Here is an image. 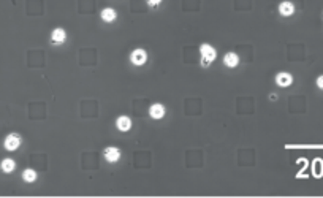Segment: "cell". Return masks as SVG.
Returning a JSON list of instances; mask_svg holds the SVG:
<instances>
[{"instance_id":"7c38bea8","label":"cell","mask_w":323,"mask_h":198,"mask_svg":"<svg viewBox=\"0 0 323 198\" xmlns=\"http://www.w3.org/2000/svg\"><path fill=\"white\" fill-rule=\"evenodd\" d=\"M51 38H52V42H54V43H64V42H65V38H66V34H65V30H64V29H54Z\"/></svg>"},{"instance_id":"277c9868","label":"cell","mask_w":323,"mask_h":198,"mask_svg":"<svg viewBox=\"0 0 323 198\" xmlns=\"http://www.w3.org/2000/svg\"><path fill=\"white\" fill-rule=\"evenodd\" d=\"M149 114L154 118V119H162L165 116V106L160 105V103H156V105H152L150 110H149Z\"/></svg>"},{"instance_id":"30bf717a","label":"cell","mask_w":323,"mask_h":198,"mask_svg":"<svg viewBox=\"0 0 323 198\" xmlns=\"http://www.w3.org/2000/svg\"><path fill=\"white\" fill-rule=\"evenodd\" d=\"M116 12L112 10V8H104V10L102 12V20L104 22H112L114 20H116Z\"/></svg>"},{"instance_id":"6da1fadb","label":"cell","mask_w":323,"mask_h":198,"mask_svg":"<svg viewBox=\"0 0 323 198\" xmlns=\"http://www.w3.org/2000/svg\"><path fill=\"white\" fill-rule=\"evenodd\" d=\"M200 52H202V58H203V65H208L209 62H212L216 59V50L209 44H203L200 48Z\"/></svg>"},{"instance_id":"5b68a950","label":"cell","mask_w":323,"mask_h":198,"mask_svg":"<svg viewBox=\"0 0 323 198\" xmlns=\"http://www.w3.org/2000/svg\"><path fill=\"white\" fill-rule=\"evenodd\" d=\"M19 143H21V140H19L18 135H8V136L5 138V148H6L8 150L18 149V148H19Z\"/></svg>"},{"instance_id":"5bb4252c","label":"cell","mask_w":323,"mask_h":198,"mask_svg":"<svg viewBox=\"0 0 323 198\" xmlns=\"http://www.w3.org/2000/svg\"><path fill=\"white\" fill-rule=\"evenodd\" d=\"M22 178H24V181H27V182H34L35 179H36V173H35V170L27 168L26 172L22 173Z\"/></svg>"},{"instance_id":"9a60e30c","label":"cell","mask_w":323,"mask_h":198,"mask_svg":"<svg viewBox=\"0 0 323 198\" xmlns=\"http://www.w3.org/2000/svg\"><path fill=\"white\" fill-rule=\"evenodd\" d=\"M160 2H162V0H148V4H149L150 6H157Z\"/></svg>"},{"instance_id":"4fadbf2b","label":"cell","mask_w":323,"mask_h":198,"mask_svg":"<svg viewBox=\"0 0 323 198\" xmlns=\"http://www.w3.org/2000/svg\"><path fill=\"white\" fill-rule=\"evenodd\" d=\"M14 166H16V164H14V160H12V158H5L2 162V170L5 173H12L14 170Z\"/></svg>"},{"instance_id":"8992f818","label":"cell","mask_w":323,"mask_h":198,"mask_svg":"<svg viewBox=\"0 0 323 198\" xmlns=\"http://www.w3.org/2000/svg\"><path fill=\"white\" fill-rule=\"evenodd\" d=\"M292 81H293V78H292V74H288V73H279L278 76H276V82H278L280 88L290 86Z\"/></svg>"},{"instance_id":"2e32d148","label":"cell","mask_w":323,"mask_h":198,"mask_svg":"<svg viewBox=\"0 0 323 198\" xmlns=\"http://www.w3.org/2000/svg\"><path fill=\"white\" fill-rule=\"evenodd\" d=\"M317 86H318L320 89H323V76H318V78H317Z\"/></svg>"},{"instance_id":"52a82bcc","label":"cell","mask_w":323,"mask_h":198,"mask_svg":"<svg viewBox=\"0 0 323 198\" xmlns=\"http://www.w3.org/2000/svg\"><path fill=\"white\" fill-rule=\"evenodd\" d=\"M224 64L226 65V67H236L238 64H240V58H238V54L234 52H228L225 54V58H224Z\"/></svg>"},{"instance_id":"ba28073f","label":"cell","mask_w":323,"mask_h":198,"mask_svg":"<svg viewBox=\"0 0 323 198\" xmlns=\"http://www.w3.org/2000/svg\"><path fill=\"white\" fill-rule=\"evenodd\" d=\"M116 126H118V128H119L120 132H127V130H130V127H132V120H130V118H127V116H120V118H118Z\"/></svg>"},{"instance_id":"7a4b0ae2","label":"cell","mask_w":323,"mask_h":198,"mask_svg":"<svg viewBox=\"0 0 323 198\" xmlns=\"http://www.w3.org/2000/svg\"><path fill=\"white\" fill-rule=\"evenodd\" d=\"M146 59H148V54H146L144 50H135L130 56L132 64H135V65H142L146 62Z\"/></svg>"},{"instance_id":"9c48e42d","label":"cell","mask_w":323,"mask_h":198,"mask_svg":"<svg viewBox=\"0 0 323 198\" xmlns=\"http://www.w3.org/2000/svg\"><path fill=\"white\" fill-rule=\"evenodd\" d=\"M279 12H280V14H284V16H292V14L294 13V5H293L292 2H282V4L279 5Z\"/></svg>"},{"instance_id":"8fae6325","label":"cell","mask_w":323,"mask_h":198,"mask_svg":"<svg viewBox=\"0 0 323 198\" xmlns=\"http://www.w3.org/2000/svg\"><path fill=\"white\" fill-rule=\"evenodd\" d=\"M312 172H314V176H316V178H322V174H323V162H322V158H316V160H314Z\"/></svg>"},{"instance_id":"3957f363","label":"cell","mask_w":323,"mask_h":198,"mask_svg":"<svg viewBox=\"0 0 323 198\" xmlns=\"http://www.w3.org/2000/svg\"><path fill=\"white\" fill-rule=\"evenodd\" d=\"M104 158H106L108 162H118L120 158V150L118 148H106L104 149Z\"/></svg>"}]
</instances>
